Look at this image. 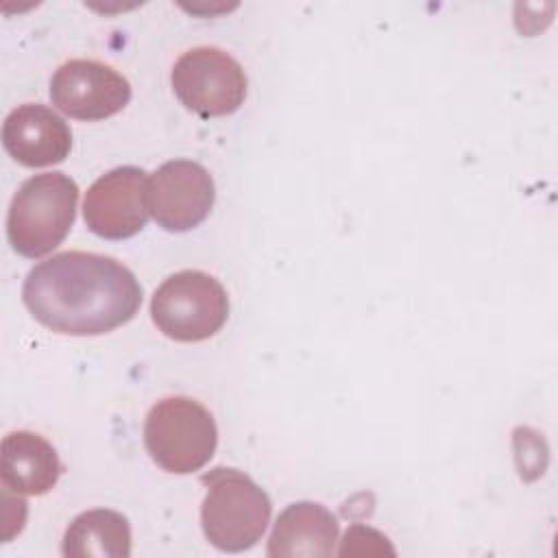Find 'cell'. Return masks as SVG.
Here are the masks:
<instances>
[{"label": "cell", "instance_id": "obj_13", "mask_svg": "<svg viewBox=\"0 0 558 558\" xmlns=\"http://www.w3.org/2000/svg\"><path fill=\"white\" fill-rule=\"evenodd\" d=\"M65 558H129L131 525L129 519L109 508L81 512L63 534Z\"/></svg>", "mask_w": 558, "mask_h": 558}, {"label": "cell", "instance_id": "obj_4", "mask_svg": "<svg viewBox=\"0 0 558 558\" xmlns=\"http://www.w3.org/2000/svg\"><path fill=\"white\" fill-rule=\"evenodd\" d=\"M144 445L157 466L187 475L203 469L218 445L211 412L190 397L157 401L144 423Z\"/></svg>", "mask_w": 558, "mask_h": 558}, {"label": "cell", "instance_id": "obj_12", "mask_svg": "<svg viewBox=\"0 0 558 558\" xmlns=\"http://www.w3.org/2000/svg\"><path fill=\"white\" fill-rule=\"evenodd\" d=\"M338 541V519L316 501L290 504L272 525L268 556L316 558L331 556Z\"/></svg>", "mask_w": 558, "mask_h": 558}, {"label": "cell", "instance_id": "obj_9", "mask_svg": "<svg viewBox=\"0 0 558 558\" xmlns=\"http://www.w3.org/2000/svg\"><path fill=\"white\" fill-rule=\"evenodd\" d=\"M50 100L74 120L96 122L116 116L129 105L131 85L107 63L72 59L52 74Z\"/></svg>", "mask_w": 558, "mask_h": 558}, {"label": "cell", "instance_id": "obj_2", "mask_svg": "<svg viewBox=\"0 0 558 558\" xmlns=\"http://www.w3.org/2000/svg\"><path fill=\"white\" fill-rule=\"evenodd\" d=\"M78 203V185L63 172H44L26 179L11 198L7 240L28 259L52 253L68 235Z\"/></svg>", "mask_w": 558, "mask_h": 558}, {"label": "cell", "instance_id": "obj_1", "mask_svg": "<svg viewBox=\"0 0 558 558\" xmlns=\"http://www.w3.org/2000/svg\"><path fill=\"white\" fill-rule=\"evenodd\" d=\"M22 301L37 323L57 333L100 336L137 314L142 286L113 257L65 251L26 275Z\"/></svg>", "mask_w": 558, "mask_h": 558}, {"label": "cell", "instance_id": "obj_3", "mask_svg": "<svg viewBox=\"0 0 558 558\" xmlns=\"http://www.w3.org/2000/svg\"><path fill=\"white\" fill-rule=\"evenodd\" d=\"M207 493L201 506L205 538L220 551H244L257 545L270 523V499L246 473L216 466L201 477Z\"/></svg>", "mask_w": 558, "mask_h": 558}, {"label": "cell", "instance_id": "obj_8", "mask_svg": "<svg viewBox=\"0 0 558 558\" xmlns=\"http://www.w3.org/2000/svg\"><path fill=\"white\" fill-rule=\"evenodd\" d=\"M214 198L211 174L192 159L166 161L148 179V209L155 222L170 233L198 227L209 216Z\"/></svg>", "mask_w": 558, "mask_h": 558}, {"label": "cell", "instance_id": "obj_10", "mask_svg": "<svg viewBox=\"0 0 558 558\" xmlns=\"http://www.w3.org/2000/svg\"><path fill=\"white\" fill-rule=\"evenodd\" d=\"M4 150L26 168L61 163L72 150L68 122L46 105H20L2 122Z\"/></svg>", "mask_w": 558, "mask_h": 558}, {"label": "cell", "instance_id": "obj_11", "mask_svg": "<svg viewBox=\"0 0 558 558\" xmlns=\"http://www.w3.org/2000/svg\"><path fill=\"white\" fill-rule=\"evenodd\" d=\"M61 475L57 449L28 429L11 432L0 445V480L15 495H46Z\"/></svg>", "mask_w": 558, "mask_h": 558}, {"label": "cell", "instance_id": "obj_7", "mask_svg": "<svg viewBox=\"0 0 558 558\" xmlns=\"http://www.w3.org/2000/svg\"><path fill=\"white\" fill-rule=\"evenodd\" d=\"M148 177L137 166H120L100 174L83 201V218L105 240H126L148 220Z\"/></svg>", "mask_w": 558, "mask_h": 558}, {"label": "cell", "instance_id": "obj_6", "mask_svg": "<svg viewBox=\"0 0 558 558\" xmlns=\"http://www.w3.org/2000/svg\"><path fill=\"white\" fill-rule=\"evenodd\" d=\"M170 83L181 105L201 118L235 113L246 98L242 65L214 46L185 50L172 65Z\"/></svg>", "mask_w": 558, "mask_h": 558}, {"label": "cell", "instance_id": "obj_5", "mask_svg": "<svg viewBox=\"0 0 558 558\" xmlns=\"http://www.w3.org/2000/svg\"><path fill=\"white\" fill-rule=\"evenodd\" d=\"M150 316L166 338L201 342L227 323L229 296L216 277L187 268L161 281L150 299Z\"/></svg>", "mask_w": 558, "mask_h": 558}]
</instances>
